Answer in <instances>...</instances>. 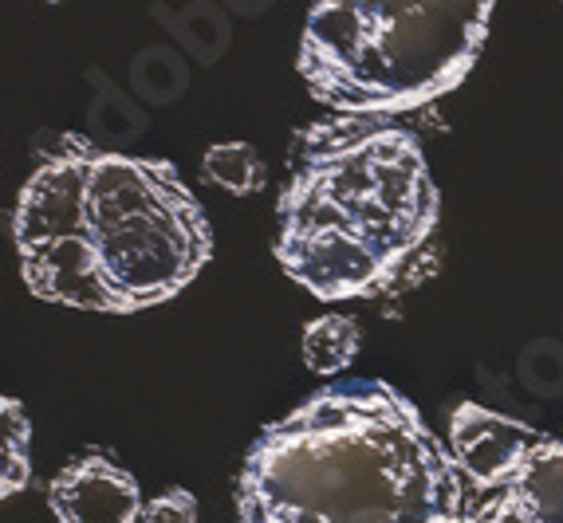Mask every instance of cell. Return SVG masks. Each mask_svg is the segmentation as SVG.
Listing matches in <instances>:
<instances>
[{
	"label": "cell",
	"instance_id": "6da1fadb",
	"mask_svg": "<svg viewBox=\"0 0 563 523\" xmlns=\"http://www.w3.org/2000/svg\"><path fill=\"white\" fill-rule=\"evenodd\" d=\"M20 271L36 299L79 311L166 303L213 256V229L174 162L59 134L12 213Z\"/></svg>",
	"mask_w": 563,
	"mask_h": 523
},
{
	"label": "cell",
	"instance_id": "7a4b0ae2",
	"mask_svg": "<svg viewBox=\"0 0 563 523\" xmlns=\"http://www.w3.org/2000/svg\"><path fill=\"white\" fill-rule=\"evenodd\" d=\"M236 523H465V477L402 390L339 378L244 453Z\"/></svg>",
	"mask_w": 563,
	"mask_h": 523
},
{
	"label": "cell",
	"instance_id": "3957f363",
	"mask_svg": "<svg viewBox=\"0 0 563 523\" xmlns=\"http://www.w3.org/2000/svg\"><path fill=\"white\" fill-rule=\"evenodd\" d=\"M276 260L323 303L410 288L442 197L422 142L395 119L328 114L291 134Z\"/></svg>",
	"mask_w": 563,
	"mask_h": 523
},
{
	"label": "cell",
	"instance_id": "277c9868",
	"mask_svg": "<svg viewBox=\"0 0 563 523\" xmlns=\"http://www.w3.org/2000/svg\"><path fill=\"white\" fill-rule=\"evenodd\" d=\"M488 20L493 0H320L296 67L335 114L395 119L465 84Z\"/></svg>",
	"mask_w": 563,
	"mask_h": 523
},
{
	"label": "cell",
	"instance_id": "5b68a950",
	"mask_svg": "<svg viewBox=\"0 0 563 523\" xmlns=\"http://www.w3.org/2000/svg\"><path fill=\"white\" fill-rule=\"evenodd\" d=\"M465 523H563V441L540 437L485 488H465Z\"/></svg>",
	"mask_w": 563,
	"mask_h": 523
},
{
	"label": "cell",
	"instance_id": "8992f818",
	"mask_svg": "<svg viewBox=\"0 0 563 523\" xmlns=\"http://www.w3.org/2000/svg\"><path fill=\"white\" fill-rule=\"evenodd\" d=\"M47 508L56 523H139V480L107 453L71 457L47 488Z\"/></svg>",
	"mask_w": 563,
	"mask_h": 523
},
{
	"label": "cell",
	"instance_id": "52a82bcc",
	"mask_svg": "<svg viewBox=\"0 0 563 523\" xmlns=\"http://www.w3.org/2000/svg\"><path fill=\"white\" fill-rule=\"evenodd\" d=\"M544 433L528 430L520 421L493 413L477 402H461L450 418V445L453 460H457L465 488H485L497 477H505L508 468L517 465L520 457H528V448Z\"/></svg>",
	"mask_w": 563,
	"mask_h": 523
},
{
	"label": "cell",
	"instance_id": "ba28073f",
	"mask_svg": "<svg viewBox=\"0 0 563 523\" xmlns=\"http://www.w3.org/2000/svg\"><path fill=\"white\" fill-rule=\"evenodd\" d=\"M363 335H358V323L351 315H320L303 327L300 338V355L303 366L311 374H323V378H335L355 363Z\"/></svg>",
	"mask_w": 563,
	"mask_h": 523
},
{
	"label": "cell",
	"instance_id": "9c48e42d",
	"mask_svg": "<svg viewBox=\"0 0 563 523\" xmlns=\"http://www.w3.org/2000/svg\"><path fill=\"white\" fill-rule=\"evenodd\" d=\"M32 480V425L20 398H0V496L24 492Z\"/></svg>",
	"mask_w": 563,
	"mask_h": 523
},
{
	"label": "cell",
	"instance_id": "30bf717a",
	"mask_svg": "<svg viewBox=\"0 0 563 523\" xmlns=\"http://www.w3.org/2000/svg\"><path fill=\"white\" fill-rule=\"evenodd\" d=\"M201 174L206 181H213L217 189H225L233 197H253L264 189V162L256 154V146L249 142H217L206 149L201 158Z\"/></svg>",
	"mask_w": 563,
	"mask_h": 523
},
{
	"label": "cell",
	"instance_id": "8fae6325",
	"mask_svg": "<svg viewBox=\"0 0 563 523\" xmlns=\"http://www.w3.org/2000/svg\"><path fill=\"white\" fill-rule=\"evenodd\" d=\"M95 79V103H91V142H99L103 149L126 146L146 131V119L139 114V107L103 79V71H91Z\"/></svg>",
	"mask_w": 563,
	"mask_h": 523
},
{
	"label": "cell",
	"instance_id": "7c38bea8",
	"mask_svg": "<svg viewBox=\"0 0 563 523\" xmlns=\"http://www.w3.org/2000/svg\"><path fill=\"white\" fill-rule=\"evenodd\" d=\"M131 84L146 103L166 107L186 94L189 71H186V64H181L178 52L146 47V52H139V56L131 59Z\"/></svg>",
	"mask_w": 563,
	"mask_h": 523
},
{
	"label": "cell",
	"instance_id": "4fadbf2b",
	"mask_svg": "<svg viewBox=\"0 0 563 523\" xmlns=\"http://www.w3.org/2000/svg\"><path fill=\"white\" fill-rule=\"evenodd\" d=\"M169 29L178 32V40L201 64H217L221 52L229 47V36H233V24L217 4H189V9H181L178 20H169Z\"/></svg>",
	"mask_w": 563,
	"mask_h": 523
},
{
	"label": "cell",
	"instance_id": "5bb4252c",
	"mask_svg": "<svg viewBox=\"0 0 563 523\" xmlns=\"http://www.w3.org/2000/svg\"><path fill=\"white\" fill-rule=\"evenodd\" d=\"M139 523H198V500L186 488H169L142 508Z\"/></svg>",
	"mask_w": 563,
	"mask_h": 523
}]
</instances>
